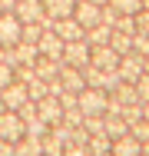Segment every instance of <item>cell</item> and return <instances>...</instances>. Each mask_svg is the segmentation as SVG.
Returning a JSON list of instances; mask_svg holds the SVG:
<instances>
[{"label": "cell", "mask_w": 149, "mask_h": 156, "mask_svg": "<svg viewBox=\"0 0 149 156\" xmlns=\"http://www.w3.org/2000/svg\"><path fill=\"white\" fill-rule=\"evenodd\" d=\"M106 106H109V93H106V90H99V87H83V90H80V110H83V113L103 116Z\"/></svg>", "instance_id": "cell-1"}, {"label": "cell", "mask_w": 149, "mask_h": 156, "mask_svg": "<svg viewBox=\"0 0 149 156\" xmlns=\"http://www.w3.org/2000/svg\"><path fill=\"white\" fill-rule=\"evenodd\" d=\"M89 57H93V47L86 43V37L83 40H70V43H63V63H70V66H86Z\"/></svg>", "instance_id": "cell-2"}, {"label": "cell", "mask_w": 149, "mask_h": 156, "mask_svg": "<svg viewBox=\"0 0 149 156\" xmlns=\"http://www.w3.org/2000/svg\"><path fill=\"white\" fill-rule=\"evenodd\" d=\"M20 30H23V23L17 20L13 10L0 13V47H3V50H10L13 43H20Z\"/></svg>", "instance_id": "cell-3"}, {"label": "cell", "mask_w": 149, "mask_h": 156, "mask_svg": "<svg viewBox=\"0 0 149 156\" xmlns=\"http://www.w3.org/2000/svg\"><path fill=\"white\" fill-rule=\"evenodd\" d=\"M23 133H27V123L20 120L17 110H3V113H0V136H3V140L17 143V140H23Z\"/></svg>", "instance_id": "cell-4"}, {"label": "cell", "mask_w": 149, "mask_h": 156, "mask_svg": "<svg viewBox=\"0 0 149 156\" xmlns=\"http://www.w3.org/2000/svg\"><path fill=\"white\" fill-rule=\"evenodd\" d=\"M73 17H76V23H80L83 30H89V27L103 23V7H96V3H89V0H76Z\"/></svg>", "instance_id": "cell-5"}, {"label": "cell", "mask_w": 149, "mask_h": 156, "mask_svg": "<svg viewBox=\"0 0 149 156\" xmlns=\"http://www.w3.org/2000/svg\"><path fill=\"white\" fill-rule=\"evenodd\" d=\"M13 13H17L20 23H40L47 17V7H43V0H17Z\"/></svg>", "instance_id": "cell-6"}, {"label": "cell", "mask_w": 149, "mask_h": 156, "mask_svg": "<svg viewBox=\"0 0 149 156\" xmlns=\"http://www.w3.org/2000/svg\"><path fill=\"white\" fill-rule=\"evenodd\" d=\"M0 96H3V110H20V106H23V103L30 100V93H27V83H20V80L7 83V87L0 90Z\"/></svg>", "instance_id": "cell-7"}, {"label": "cell", "mask_w": 149, "mask_h": 156, "mask_svg": "<svg viewBox=\"0 0 149 156\" xmlns=\"http://www.w3.org/2000/svg\"><path fill=\"white\" fill-rule=\"evenodd\" d=\"M116 73L126 80V83H136V80L143 76V57H139V53H123V57H119Z\"/></svg>", "instance_id": "cell-8"}, {"label": "cell", "mask_w": 149, "mask_h": 156, "mask_svg": "<svg viewBox=\"0 0 149 156\" xmlns=\"http://www.w3.org/2000/svg\"><path fill=\"white\" fill-rule=\"evenodd\" d=\"M36 50H40V57L63 60V40L57 37V30H43V37L36 40Z\"/></svg>", "instance_id": "cell-9"}, {"label": "cell", "mask_w": 149, "mask_h": 156, "mask_svg": "<svg viewBox=\"0 0 149 156\" xmlns=\"http://www.w3.org/2000/svg\"><path fill=\"white\" fill-rule=\"evenodd\" d=\"M89 63L109 73V70H116V66H119V53L109 47V43H103V47H93V57H89Z\"/></svg>", "instance_id": "cell-10"}, {"label": "cell", "mask_w": 149, "mask_h": 156, "mask_svg": "<svg viewBox=\"0 0 149 156\" xmlns=\"http://www.w3.org/2000/svg\"><path fill=\"white\" fill-rule=\"evenodd\" d=\"M36 57H40V50H36L33 43H23V40H20V43H13V47L7 50V63H10V66H20V63H33Z\"/></svg>", "instance_id": "cell-11"}, {"label": "cell", "mask_w": 149, "mask_h": 156, "mask_svg": "<svg viewBox=\"0 0 149 156\" xmlns=\"http://www.w3.org/2000/svg\"><path fill=\"white\" fill-rule=\"evenodd\" d=\"M36 113H40L43 123H50V126H57L60 120H63V106H60L57 96H43V100L36 103Z\"/></svg>", "instance_id": "cell-12"}, {"label": "cell", "mask_w": 149, "mask_h": 156, "mask_svg": "<svg viewBox=\"0 0 149 156\" xmlns=\"http://www.w3.org/2000/svg\"><path fill=\"white\" fill-rule=\"evenodd\" d=\"M53 30H57V37L63 40V43H70V40H83V37H86V30L76 23V17H63V20H57Z\"/></svg>", "instance_id": "cell-13"}, {"label": "cell", "mask_w": 149, "mask_h": 156, "mask_svg": "<svg viewBox=\"0 0 149 156\" xmlns=\"http://www.w3.org/2000/svg\"><path fill=\"white\" fill-rule=\"evenodd\" d=\"M60 83H63L66 90H73V93H80V90L86 87L83 70H80V66H70V63H60Z\"/></svg>", "instance_id": "cell-14"}, {"label": "cell", "mask_w": 149, "mask_h": 156, "mask_svg": "<svg viewBox=\"0 0 149 156\" xmlns=\"http://www.w3.org/2000/svg\"><path fill=\"white\" fill-rule=\"evenodd\" d=\"M113 156H143V143L133 136V133H126V136H119V140H113V150H109Z\"/></svg>", "instance_id": "cell-15"}, {"label": "cell", "mask_w": 149, "mask_h": 156, "mask_svg": "<svg viewBox=\"0 0 149 156\" xmlns=\"http://www.w3.org/2000/svg\"><path fill=\"white\" fill-rule=\"evenodd\" d=\"M60 63H63V60H50V57H36V60H33V73H36L40 80H53V76H60Z\"/></svg>", "instance_id": "cell-16"}, {"label": "cell", "mask_w": 149, "mask_h": 156, "mask_svg": "<svg viewBox=\"0 0 149 156\" xmlns=\"http://www.w3.org/2000/svg\"><path fill=\"white\" fill-rule=\"evenodd\" d=\"M43 7H47V13H50L53 20H63V17H73L76 0H43Z\"/></svg>", "instance_id": "cell-17"}, {"label": "cell", "mask_w": 149, "mask_h": 156, "mask_svg": "<svg viewBox=\"0 0 149 156\" xmlns=\"http://www.w3.org/2000/svg\"><path fill=\"white\" fill-rule=\"evenodd\" d=\"M17 156H43V140L23 133V140H17Z\"/></svg>", "instance_id": "cell-18"}, {"label": "cell", "mask_w": 149, "mask_h": 156, "mask_svg": "<svg viewBox=\"0 0 149 156\" xmlns=\"http://www.w3.org/2000/svg\"><path fill=\"white\" fill-rule=\"evenodd\" d=\"M86 150H89V156H106L109 150H113V140H109L106 133H96V136L86 140Z\"/></svg>", "instance_id": "cell-19"}, {"label": "cell", "mask_w": 149, "mask_h": 156, "mask_svg": "<svg viewBox=\"0 0 149 156\" xmlns=\"http://www.w3.org/2000/svg\"><path fill=\"white\" fill-rule=\"evenodd\" d=\"M109 33H113L109 23H96V27L86 30V43L89 47H103V43H109Z\"/></svg>", "instance_id": "cell-20"}, {"label": "cell", "mask_w": 149, "mask_h": 156, "mask_svg": "<svg viewBox=\"0 0 149 156\" xmlns=\"http://www.w3.org/2000/svg\"><path fill=\"white\" fill-rule=\"evenodd\" d=\"M83 80H86V87H99V90H106V70H99V66H93V63L83 66Z\"/></svg>", "instance_id": "cell-21"}, {"label": "cell", "mask_w": 149, "mask_h": 156, "mask_svg": "<svg viewBox=\"0 0 149 156\" xmlns=\"http://www.w3.org/2000/svg\"><path fill=\"white\" fill-rule=\"evenodd\" d=\"M109 47L116 50L119 57H123V53H133V33H119V30H113V33H109Z\"/></svg>", "instance_id": "cell-22"}, {"label": "cell", "mask_w": 149, "mask_h": 156, "mask_svg": "<svg viewBox=\"0 0 149 156\" xmlns=\"http://www.w3.org/2000/svg\"><path fill=\"white\" fill-rule=\"evenodd\" d=\"M103 120H106V136H109V140H119V136L129 133V123H126L123 116H103Z\"/></svg>", "instance_id": "cell-23"}, {"label": "cell", "mask_w": 149, "mask_h": 156, "mask_svg": "<svg viewBox=\"0 0 149 156\" xmlns=\"http://www.w3.org/2000/svg\"><path fill=\"white\" fill-rule=\"evenodd\" d=\"M113 96H116L123 106H129V103H139V96H136V83H126V80H123L116 90H113Z\"/></svg>", "instance_id": "cell-24"}, {"label": "cell", "mask_w": 149, "mask_h": 156, "mask_svg": "<svg viewBox=\"0 0 149 156\" xmlns=\"http://www.w3.org/2000/svg\"><path fill=\"white\" fill-rule=\"evenodd\" d=\"M83 129H86L89 136L106 133V120H103V116H96V113H83Z\"/></svg>", "instance_id": "cell-25"}, {"label": "cell", "mask_w": 149, "mask_h": 156, "mask_svg": "<svg viewBox=\"0 0 149 156\" xmlns=\"http://www.w3.org/2000/svg\"><path fill=\"white\" fill-rule=\"evenodd\" d=\"M60 123L66 126V129H80V126H83V110H80V106L63 110V120H60Z\"/></svg>", "instance_id": "cell-26"}, {"label": "cell", "mask_w": 149, "mask_h": 156, "mask_svg": "<svg viewBox=\"0 0 149 156\" xmlns=\"http://www.w3.org/2000/svg\"><path fill=\"white\" fill-rule=\"evenodd\" d=\"M27 93H30V100H33V103H40L43 96H50V93H47V80H40V76H33V80L27 83Z\"/></svg>", "instance_id": "cell-27"}, {"label": "cell", "mask_w": 149, "mask_h": 156, "mask_svg": "<svg viewBox=\"0 0 149 156\" xmlns=\"http://www.w3.org/2000/svg\"><path fill=\"white\" fill-rule=\"evenodd\" d=\"M40 37H43V27H40V23H23V30H20V40H23V43H33V47H36Z\"/></svg>", "instance_id": "cell-28"}, {"label": "cell", "mask_w": 149, "mask_h": 156, "mask_svg": "<svg viewBox=\"0 0 149 156\" xmlns=\"http://www.w3.org/2000/svg\"><path fill=\"white\" fill-rule=\"evenodd\" d=\"M113 7H116L119 13H129V17H136L139 10H143V0H109Z\"/></svg>", "instance_id": "cell-29"}, {"label": "cell", "mask_w": 149, "mask_h": 156, "mask_svg": "<svg viewBox=\"0 0 149 156\" xmlns=\"http://www.w3.org/2000/svg\"><path fill=\"white\" fill-rule=\"evenodd\" d=\"M126 123L133 126V123H139L143 120V103H129V106H123V113H119Z\"/></svg>", "instance_id": "cell-30"}, {"label": "cell", "mask_w": 149, "mask_h": 156, "mask_svg": "<svg viewBox=\"0 0 149 156\" xmlns=\"http://www.w3.org/2000/svg\"><path fill=\"white\" fill-rule=\"evenodd\" d=\"M113 30H119V33H136V17H129V13H119V20L113 23Z\"/></svg>", "instance_id": "cell-31"}, {"label": "cell", "mask_w": 149, "mask_h": 156, "mask_svg": "<svg viewBox=\"0 0 149 156\" xmlns=\"http://www.w3.org/2000/svg\"><path fill=\"white\" fill-rule=\"evenodd\" d=\"M47 133H50V123H43L40 116H36V120H30V123H27V136H40V140H43Z\"/></svg>", "instance_id": "cell-32"}, {"label": "cell", "mask_w": 149, "mask_h": 156, "mask_svg": "<svg viewBox=\"0 0 149 156\" xmlns=\"http://www.w3.org/2000/svg\"><path fill=\"white\" fill-rule=\"evenodd\" d=\"M133 53H139V57L149 53V37L146 33H133Z\"/></svg>", "instance_id": "cell-33"}, {"label": "cell", "mask_w": 149, "mask_h": 156, "mask_svg": "<svg viewBox=\"0 0 149 156\" xmlns=\"http://www.w3.org/2000/svg\"><path fill=\"white\" fill-rule=\"evenodd\" d=\"M129 133H133L139 143H146V140H149V120H139V123H133V126H129Z\"/></svg>", "instance_id": "cell-34"}, {"label": "cell", "mask_w": 149, "mask_h": 156, "mask_svg": "<svg viewBox=\"0 0 149 156\" xmlns=\"http://www.w3.org/2000/svg\"><path fill=\"white\" fill-rule=\"evenodd\" d=\"M136 96H139V103H149V73L136 80Z\"/></svg>", "instance_id": "cell-35"}, {"label": "cell", "mask_w": 149, "mask_h": 156, "mask_svg": "<svg viewBox=\"0 0 149 156\" xmlns=\"http://www.w3.org/2000/svg\"><path fill=\"white\" fill-rule=\"evenodd\" d=\"M17 113H20V120H23V123H30V120H36V116H40V113H36V103H33V100H27V103H23Z\"/></svg>", "instance_id": "cell-36"}, {"label": "cell", "mask_w": 149, "mask_h": 156, "mask_svg": "<svg viewBox=\"0 0 149 156\" xmlns=\"http://www.w3.org/2000/svg\"><path fill=\"white\" fill-rule=\"evenodd\" d=\"M63 156H89V150H86V143H73V140H70V143L63 146Z\"/></svg>", "instance_id": "cell-37"}, {"label": "cell", "mask_w": 149, "mask_h": 156, "mask_svg": "<svg viewBox=\"0 0 149 156\" xmlns=\"http://www.w3.org/2000/svg\"><path fill=\"white\" fill-rule=\"evenodd\" d=\"M13 80H17V76H13V66L7 60H0V90H3L7 83H13Z\"/></svg>", "instance_id": "cell-38"}, {"label": "cell", "mask_w": 149, "mask_h": 156, "mask_svg": "<svg viewBox=\"0 0 149 156\" xmlns=\"http://www.w3.org/2000/svg\"><path fill=\"white\" fill-rule=\"evenodd\" d=\"M136 33H146L149 37V10H139L136 13Z\"/></svg>", "instance_id": "cell-39"}, {"label": "cell", "mask_w": 149, "mask_h": 156, "mask_svg": "<svg viewBox=\"0 0 149 156\" xmlns=\"http://www.w3.org/2000/svg\"><path fill=\"white\" fill-rule=\"evenodd\" d=\"M116 20H119V10L113 7V3H106V7H103V23H109V27H113Z\"/></svg>", "instance_id": "cell-40"}, {"label": "cell", "mask_w": 149, "mask_h": 156, "mask_svg": "<svg viewBox=\"0 0 149 156\" xmlns=\"http://www.w3.org/2000/svg\"><path fill=\"white\" fill-rule=\"evenodd\" d=\"M0 156H17V143H10V140L0 136Z\"/></svg>", "instance_id": "cell-41"}, {"label": "cell", "mask_w": 149, "mask_h": 156, "mask_svg": "<svg viewBox=\"0 0 149 156\" xmlns=\"http://www.w3.org/2000/svg\"><path fill=\"white\" fill-rule=\"evenodd\" d=\"M143 73H149V53L143 57Z\"/></svg>", "instance_id": "cell-42"}, {"label": "cell", "mask_w": 149, "mask_h": 156, "mask_svg": "<svg viewBox=\"0 0 149 156\" xmlns=\"http://www.w3.org/2000/svg\"><path fill=\"white\" fill-rule=\"evenodd\" d=\"M143 120H149V103H143Z\"/></svg>", "instance_id": "cell-43"}, {"label": "cell", "mask_w": 149, "mask_h": 156, "mask_svg": "<svg viewBox=\"0 0 149 156\" xmlns=\"http://www.w3.org/2000/svg\"><path fill=\"white\" fill-rule=\"evenodd\" d=\"M89 3H96V7H106V3H109V0H89Z\"/></svg>", "instance_id": "cell-44"}, {"label": "cell", "mask_w": 149, "mask_h": 156, "mask_svg": "<svg viewBox=\"0 0 149 156\" xmlns=\"http://www.w3.org/2000/svg\"><path fill=\"white\" fill-rule=\"evenodd\" d=\"M143 156H149V140H146V143H143Z\"/></svg>", "instance_id": "cell-45"}, {"label": "cell", "mask_w": 149, "mask_h": 156, "mask_svg": "<svg viewBox=\"0 0 149 156\" xmlns=\"http://www.w3.org/2000/svg\"><path fill=\"white\" fill-rule=\"evenodd\" d=\"M0 60H7V50H3V47H0Z\"/></svg>", "instance_id": "cell-46"}, {"label": "cell", "mask_w": 149, "mask_h": 156, "mask_svg": "<svg viewBox=\"0 0 149 156\" xmlns=\"http://www.w3.org/2000/svg\"><path fill=\"white\" fill-rule=\"evenodd\" d=\"M0 113H3V96H0Z\"/></svg>", "instance_id": "cell-47"}]
</instances>
